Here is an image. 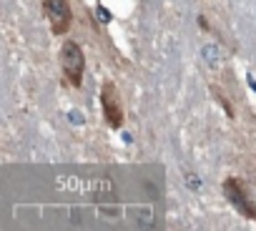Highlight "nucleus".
Segmentation results:
<instances>
[{
	"instance_id": "2",
	"label": "nucleus",
	"mask_w": 256,
	"mask_h": 231,
	"mask_svg": "<svg viewBox=\"0 0 256 231\" xmlns=\"http://www.w3.org/2000/svg\"><path fill=\"white\" fill-rule=\"evenodd\" d=\"M43 10H46V18L50 20V28L56 36H60L70 28V8L66 0H43Z\"/></svg>"
},
{
	"instance_id": "3",
	"label": "nucleus",
	"mask_w": 256,
	"mask_h": 231,
	"mask_svg": "<svg viewBox=\"0 0 256 231\" xmlns=\"http://www.w3.org/2000/svg\"><path fill=\"white\" fill-rule=\"evenodd\" d=\"M100 103H103V116H106V121L110 124V128H120V126H123V108H120L118 90H116L110 83L103 88Z\"/></svg>"
},
{
	"instance_id": "4",
	"label": "nucleus",
	"mask_w": 256,
	"mask_h": 231,
	"mask_svg": "<svg viewBox=\"0 0 256 231\" xmlns=\"http://www.w3.org/2000/svg\"><path fill=\"white\" fill-rule=\"evenodd\" d=\"M224 191H226V196H228V201L244 214V216H248V218H254L256 221V208L251 206V201H248V196H246V191L241 188V184L236 181V178H228L226 184H224Z\"/></svg>"
},
{
	"instance_id": "1",
	"label": "nucleus",
	"mask_w": 256,
	"mask_h": 231,
	"mask_svg": "<svg viewBox=\"0 0 256 231\" xmlns=\"http://www.w3.org/2000/svg\"><path fill=\"white\" fill-rule=\"evenodd\" d=\"M83 66H86L83 50L73 40H66L63 43V50H60V68H63L66 78L73 86H80L83 83Z\"/></svg>"
}]
</instances>
